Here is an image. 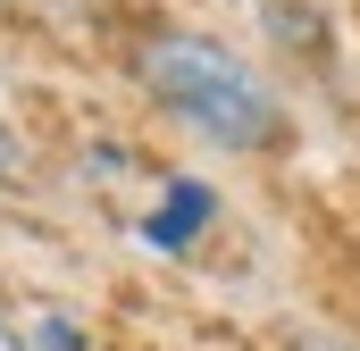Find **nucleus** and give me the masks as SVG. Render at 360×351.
Instances as JSON below:
<instances>
[{
    "label": "nucleus",
    "mask_w": 360,
    "mask_h": 351,
    "mask_svg": "<svg viewBox=\"0 0 360 351\" xmlns=\"http://www.w3.org/2000/svg\"><path fill=\"white\" fill-rule=\"evenodd\" d=\"M134 76L160 100V117H176L184 134L210 143V151H235V159H243V151L285 143V100H276V84L243 59V51H226L218 34H193V25L143 34Z\"/></svg>",
    "instance_id": "nucleus-1"
},
{
    "label": "nucleus",
    "mask_w": 360,
    "mask_h": 351,
    "mask_svg": "<svg viewBox=\"0 0 360 351\" xmlns=\"http://www.w3.org/2000/svg\"><path fill=\"white\" fill-rule=\"evenodd\" d=\"M210 218H218V192H210L201 176H168V184H160V209L143 218V243H151L160 260H176V251H193V243L210 234Z\"/></svg>",
    "instance_id": "nucleus-2"
},
{
    "label": "nucleus",
    "mask_w": 360,
    "mask_h": 351,
    "mask_svg": "<svg viewBox=\"0 0 360 351\" xmlns=\"http://www.w3.org/2000/svg\"><path fill=\"white\" fill-rule=\"evenodd\" d=\"M25 351H92V343H84V326H76L68 310H42V318L25 326Z\"/></svg>",
    "instance_id": "nucleus-3"
},
{
    "label": "nucleus",
    "mask_w": 360,
    "mask_h": 351,
    "mask_svg": "<svg viewBox=\"0 0 360 351\" xmlns=\"http://www.w3.org/2000/svg\"><path fill=\"white\" fill-rule=\"evenodd\" d=\"M285 351H360V335H293Z\"/></svg>",
    "instance_id": "nucleus-4"
}]
</instances>
